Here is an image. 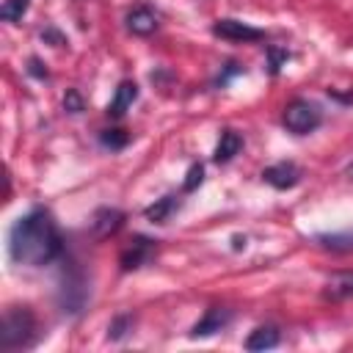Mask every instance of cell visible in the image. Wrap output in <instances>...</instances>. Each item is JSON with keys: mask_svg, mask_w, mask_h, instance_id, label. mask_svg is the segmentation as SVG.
<instances>
[{"mask_svg": "<svg viewBox=\"0 0 353 353\" xmlns=\"http://www.w3.org/2000/svg\"><path fill=\"white\" fill-rule=\"evenodd\" d=\"M63 254L61 232L44 207H33L19 215L8 232V256L17 265L41 268Z\"/></svg>", "mask_w": 353, "mask_h": 353, "instance_id": "1", "label": "cell"}, {"mask_svg": "<svg viewBox=\"0 0 353 353\" xmlns=\"http://www.w3.org/2000/svg\"><path fill=\"white\" fill-rule=\"evenodd\" d=\"M39 339V323L36 314L28 306H8L3 314V331H0V347L3 350H19L30 347Z\"/></svg>", "mask_w": 353, "mask_h": 353, "instance_id": "2", "label": "cell"}, {"mask_svg": "<svg viewBox=\"0 0 353 353\" xmlns=\"http://www.w3.org/2000/svg\"><path fill=\"white\" fill-rule=\"evenodd\" d=\"M88 301V281L83 276V270L72 268L63 273L61 279V290H58V306L63 314H80L83 306Z\"/></svg>", "mask_w": 353, "mask_h": 353, "instance_id": "3", "label": "cell"}, {"mask_svg": "<svg viewBox=\"0 0 353 353\" xmlns=\"http://www.w3.org/2000/svg\"><path fill=\"white\" fill-rule=\"evenodd\" d=\"M281 121H284V127H287L290 132L306 135V132H312V130L320 127L323 113H320V108H317L314 102H309V99H292V102L284 108Z\"/></svg>", "mask_w": 353, "mask_h": 353, "instance_id": "4", "label": "cell"}, {"mask_svg": "<svg viewBox=\"0 0 353 353\" xmlns=\"http://www.w3.org/2000/svg\"><path fill=\"white\" fill-rule=\"evenodd\" d=\"M154 254H157V240L138 234V237H132V243L121 251L119 265H121V270H124V273H127V270H138V268L149 265V262L154 259Z\"/></svg>", "mask_w": 353, "mask_h": 353, "instance_id": "5", "label": "cell"}, {"mask_svg": "<svg viewBox=\"0 0 353 353\" xmlns=\"http://www.w3.org/2000/svg\"><path fill=\"white\" fill-rule=\"evenodd\" d=\"M212 33L226 39V41H259V39H265V30H259L248 22H240V19H218L212 25Z\"/></svg>", "mask_w": 353, "mask_h": 353, "instance_id": "6", "label": "cell"}, {"mask_svg": "<svg viewBox=\"0 0 353 353\" xmlns=\"http://www.w3.org/2000/svg\"><path fill=\"white\" fill-rule=\"evenodd\" d=\"M124 212L121 210H116V207H99L94 215H91V221H88V229H91V234L97 237V240H105V237H110V234H116L121 226H124Z\"/></svg>", "mask_w": 353, "mask_h": 353, "instance_id": "7", "label": "cell"}, {"mask_svg": "<svg viewBox=\"0 0 353 353\" xmlns=\"http://www.w3.org/2000/svg\"><path fill=\"white\" fill-rule=\"evenodd\" d=\"M262 179H265L270 188H276V190H290V188H295V185L301 182V168H298L295 163L281 160V163L268 165V168L262 171Z\"/></svg>", "mask_w": 353, "mask_h": 353, "instance_id": "8", "label": "cell"}, {"mask_svg": "<svg viewBox=\"0 0 353 353\" xmlns=\"http://www.w3.org/2000/svg\"><path fill=\"white\" fill-rule=\"evenodd\" d=\"M232 320V312L223 309V306H210L204 312V317L190 328V339H204V336H212L218 331H223Z\"/></svg>", "mask_w": 353, "mask_h": 353, "instance_id": "9", "label": "cell"}, {"mask_svg": "<svg viewBox=\"0 0 353 353\" xmlns=\"http://www.w3.org/2000/svg\"><path fill=\"white\" fill-rule=\"evenodd\" d=\"M124 22H127V30L135 33V36H152L157 30V14L149 6L130 8L127 17H124Z\"/></svg>", "mask_w": 353, "mask_h": 353, "instance_id": "10", "label": "cell"}, {"mask_svg": "<svg viewBox=\"0 0 353 353\" xmlns=\"http://www.w3.org/2000/svg\"><path fill=\"white\" fill-rule=\"evenodd\" d=\"M323 298L325 301H334V303L353 298V270H336V273H331V279L323 287Z\"/></svg>", "mask_w": 353, "mask_h": 353, "instance_id": "11", "label": "cell"}, {"mask_svg": "<svg viewBox=\"0 0 353 353\" xmlns=\"http://www.w3.org/2000/svg\"><path fill=\"white\" fill-rule=\"evenodd\" d=\"M135 99H138V83H132V80H121L119 88H116V94H113V99H110V105H108V116L121 119V116L132 108Z\"/></svg>", "mask_w": 353, "mask_h": 353, "instance_id": "12", "label": "cell"}, {"mask_svg": "<svg viewBox=\"0 0 353 353\" xmlns=\"http://www.w3.org/2000/svg\"><path fill=\"white\" fill-rule=\"evenodd\" d=\"M240 149H243V135L234 132V130H223L221 138H218V146H215L212 160L215 163H229Z\"/></svg>", "mask_w": 353, "mask_h": 353, "instance_id": "13", "label": "cell"}, {"mask_svg": "<svg viewBox=\"0 0 353 353\" xmlns=\"http://www.w3.org/2000/svg\"><path fill=\"white\" fill-rule=\"evenodd\" d=\"M176 210H179V199H176V196H163V199H157L154 204H149V207L143 210V215H146V221H152V223H168V218H171Z\"/></svg>", "mask_w": 353, "mask_h": 353, "instance_id": "14", "label": "cell"}, {"mask_svg": "<svg viewBox=\"0 0 353 353\" xmlns=\"http://www.w3.org/2000/svg\"><path fill=\"white\" fill-rule=\"evenodd\" d=\"M279 328H273V325H259V328H254L251 334H248V339H245V350H270V347H276L279 345Z\"/></svg>", "mask_w": 353, "mask_h": 353, "instance_id": "15", "label": "cell"}, {"mask_svg": "<svg viewBox=\"0 0 353 353\" xmlns=\"http://www.w3.org/2000/svg\"><path fill=\"white\" fill-rule=\"evenodd\" d=\"M317 245L328 251H353V232H331V234H317Z\"/></svg>", "mask_w": 353, "mask_h": 353, "instance_id": "16", "label": "cell"}, {"mask_svg": "<svg viewBox=\"0 0 353 353\" xmlns=\"http://www.w3.org/2000/svg\"><path fill=\"white\" fill-rule=\"evenodd\" d=\"M132 325H135V317H132L130 312H121V314H116V317L110 320V325H108V339H110V342H119V339H124V336L132 331Z\"/></svg>", "mask_w": 353, "mask_h": 353, "instance_id": "17", "label": "cell"}, {"mask_svg": "<svg viewBox=\"0 0 353 353\" xmlns=\"http://www.w3.org/2000/svg\"><path fill=\"white\" fill-rule=\"evenodd\" d=\"M99 143L108 146V149H124L130 143V135L124 130H119V127H110V130L99 132Z\"/></svg>", "mask_w": 353, "mask_h": 353, "instance_id": "18", "label": "cell"}, {"mask_svg": "<svg viewBox=\"0 0 353 353\" xmlns=\"http://www.w3.org/2000/svg\"><path fill=\"white\" fill-rule=\"evenodd\" d=\"M28 14V0H3L0 6V17L6 22H19Z\"/></svg>", "mask_w": 353, "mask_h": 353, "instance_id": "19", "label": "cell"}, {"mask_svg": "<svg viewBox=\"0 0 353 353\" xmlns=\"http://www.w3.org/2000/svg\"><path fill=\"white\" fill-rule=\"evenodd\" d=\"M201 182H204V165H201V163H193V165L188 168V174H185L182 190H185V193H193V190H196Z\"/></svg>", "mask_w": 353, "mask_h": 353, "instance_id": "20", "label": "cell"}, {"mask_svg": "<svg viewBox=\"0 0 353 353\" xmlns=\"http://www.w3.org/2000/svg\"><path fill=\"white\" fill-rule=\"evenodd\" d=\"M63 110L72 113V116H77V113L85 110V102H83V97H80L77 88H69V91L63 94Z\"/></svg>", "mask_w": 353, "mask_h": 353, "instance_id": "21", "label": "cell"}, {"mask_svg": "<svg viewBox=\"0 0 353 353\" xmlns=\"http://www.w3.org/2000/svg\"><path fill=\"white\" fill-rule=\"evenodd\" d=\"M268 55H270V61H268L270 74H276V72L287 63V58H290V52H287V50H279V47H270V50H268Z\"/></svg>", "mask_w": 353, "mask_h": 353, "instance_id": "22", "label": "cell"}, {"mask_svg": "<svg viewBox=\"0 0 353 353\" xmlns=\"http://www.w3.org/2000/svg\"><path fill=\"white\" fill-rule=\"evenodd\" d=\"M28 74H33L36 80H47V66L39 58H30L28 61Z\"/></svg>", "mask_w": 353, "mask_h": 353, "instance_id": "23", "label": "cell"}, {"mask_svg": "<svg viewBox=\"0 0 353 353\" xmlns=\"http://www.w3.org/2000/svg\"><path fill=\"white\" fill-rule=\"evenodd\" d=\"M234 74H243V66H237V63H226L223 74L218 77V85H226V83H229V77H234Z\"/></svg>", "mask_w": 353, "mask_h": 353, "instance_id": "24", "label": "cell"}, {"mask_svg": "<svg viewBox=\"0 0 353 353\" xmlns=\"http://www.w3.org/2000/svg\"><path fill=\"white\" fill-rule=\"evenodd\" d=\"M41 39H44V41H52L55 47L66 44V39H63V36H61V33H58L55 28H47V30H41Z\"/></svg>", "mask_w": 353, "mask_h": 353, "instance_id": "25", "label": "cell"}]
</instances>
